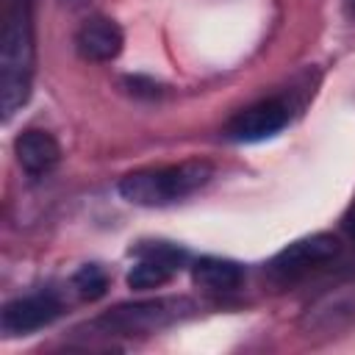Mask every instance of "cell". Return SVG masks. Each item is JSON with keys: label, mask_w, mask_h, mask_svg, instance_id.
I'll return each instance as SVG.
<instances>
[{"label": "cell", "mask_w": 355, "mask_h": 355, "mask_svg": "<svg viewBox=\"0 0 355 355\" xmlns=\"http://www.w3.org/2000/svg\"><path fill=\"white\" fill-rule=\"evenodd\" d=\"M33 22H31V0H14L3 25V47H0V108L3 116L11 119L31 97L33 83Z\"/></svg>", "instance_id": "obj_1"}, {"label": "cell", "mask_w": 355, "mask_h": 355, "mask_svg": "<svg viewBox=\"0 0 355 355\" xmlns=\"http://www.w3.org/2000/svg\"><path fill=\"white\" fill-rule=\"evenodd\" d=\"M211 178H214V166L208 161H183V164L147 166V169L128 172L119 180L116 191L122 194V200L133 205L161 208L200 191Z\"/></svg>", "instance_id": "obj_2"}, {"label": "cell", "mask_w": 355, "mask_h": 355, "mask_svg": "<svg viewBox=\"0 0 355 355\" xmlns=\"http://www.w3.org/2000/svg\"><path fill=\"white\" fill-rule=\"evenodd\" d=\"M194 305L183 297H161V300H144L133 305H116L105 316L92 322V330L108 333V336H144L155 333L183 316H189Z\"/></svg>", "instance_id": "obj_3"}, {"label": "cell", "mask_w": 355, "mask_h": 355, "mask_svg": "<svg viewBox=\"0 0 355 355\" xmlns=\"http://www.w3.org/2000/svg\"><path fill=\"white\" fill-rule=\"evenodd\" d=\"M341 244L336 236L330 233H313V236H305V239H297L291 241L288 247H283L269 269L277 280H297V277H305L308 272L330 263L336 255H338Z\"/></svg>", "instance_id": "obj_4"}, {"label": "cell", "mask_w": 355, "mask_h": 355, "mask_svg": "<svg viewBox=\"0 0 355 355\" xmlns=\"http://www.w3.org/2000/svg\"><path fill=\"white\" fill-rule=\"evenodd\" d=\"M288 116H291L288 105L283 100H277V97H269V100L252 103L244 111H239L227 122L225 136L230 141H239V144L263 141V139H272L275 133H280L288 125Z\"/></svg>", "instance_id": "obj_5"}, {"label": "cell", "mask_w": 355, "mask_h": 355, "mask_svg": "<svg viewBox=\"0 0 355 355\" xmlns=\"http://www.w3.org/2000/svg\"><path fill=\"white\" fill-rule=\"evenodd\" d=\"M58 313H61V300L53 291H36V294L11 300L3 308L0 327L6 336H25L47 327L50 322L58 319Z\"/></svg>", "instance_id": "obj_6"}, {"label": "cell", "mask_w": 355, "mask_h": 355, "mask_svg": "<svg viewBox=\"0 0 355 355\" xmlns=\"http://www.w3.org/2000/svg\"><path fill=\"white\" fill-rule=\"evenodd\" d=\"M139 261L136 266L128 272V286L136 291H147V288H158L164 286L183 263H186V252L175 244H147L139 247Z\"/></svg>", "instance_id": "obj_7"}, {"label": "cell", "mask_w": 355, "mask_h": 355, "mask_svg": "<svg viewBox=\"0 0 355 355\" xmlns=\"http://www.w3.org/2000/svg\"><path fill=\"white\" fill-rule=\"evenodd\" d=\"M122 28L108 17H92L75 33V50L86 61H114L122 53Z\"/></svg>", "instance_id": "obj_8"}, {"label": "cell", "mask_w": 355, "mask_h": 355, "mask_svg": "<svg viewBox=\"0 0 355 355\" xmlns=\"http://www.w3.org/2000/svg\"><path fill=\"white\" fill-rule=\"evenodd\" d=\"M14 153H17L19 166H22L31 178H44V175H50V172L58 166V161H61V147H58V141H55L47 130H33V128L17 136Z\"/></svg>", "instance_id": "obj_9"}, {"label": "cell", "mask_w": 355, "mask_h": 355, "mask_svg": "<svg viewBox=\"0 0 355 355\" xmlns=\"http://www.w3.org/2000/svg\"><path fill=\"white\" fill-rule=\"evenodd\" d=\"M191 277H194V286H200L208 294H227L244 283V266L236 261H227V258L205 255V258L194 261Z\"/></svg>", "instance_id": "obj_10"}, {"label": "cell", "mask_w": 355, "mask_h": 355, "mask_svg": "<svg viewBox=\"0 0 355 355\" xmlns=\"http://www.w3.org/2000/svg\"><path fill=\"white\" fill-rule=\"evenodd\" d=\"M72 286H75V291H78L83 300H97V297H103L105 288H108V275H105L97 263H89V266H80V269L75 272Z\"/></svg>", "instance_id": "obj_11"}, {"label": "cell", "mask_w": 355, "mask_h": 355, "mask_svg": "<svg viewBox=\"0 0 355 355\" xmlns=\"http://www.w3.org/2000/svg\"><path fill=\"white\" fill-rule=\"evenodd\" d=\"M130 86V94H147V97H155L158 94V86L153 80H144V78H128L125 80Z\"/></svg>", "instance_id": "obj_12"}, {"label": "cell", "mask_w": 355, "mask_h": 355, "mask_svg": "<svg viewBox=\"0 0 355 355\" xmlns=\"http://www.w3.org/2000/svg\"><path fill=\"white\" fill-rule=\"evenodd\" d=\"M341 225H344V230L349 233V239H355V205L344 214V219H341Z\"/></svg>", "instance_id": "obj_13"}, {"label": "cell", "mask_w": 355, "mask_h": 355, "mask_svg": "<svg viewBox=\"0 0 355 355\" xmlns=\"http://www.w3.org/2000/svg\"><path fill=\"white\" fill-rule=\"evenodd\" d=\"M58 3H64V6H83L86 0H58Z\"/></svg>", "instance_id": "obj_14"}, {"label": "cell", "mask_w": 355, "mask_h": 355, "mask_svg": "<svg viewBox=\"0 0 355 355\" xmlns=\"http://www.w3.org/2000/svg\"><path fill=\"white\" fill-rule=\"evenodd\" d=\"M352 3H355V0H352Z\"/></svg>", "instance_id": "obj_15"}]
</instances>
